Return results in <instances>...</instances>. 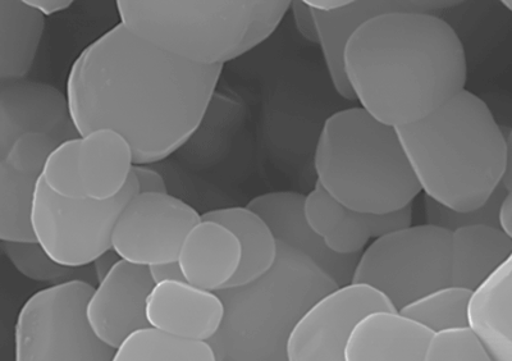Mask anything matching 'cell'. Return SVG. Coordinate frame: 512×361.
<instances>
[{"label":"cell","instance_id":"f35d334b","mask_svg":"<svg viewBox=\"0 0 512 361\" xmlns=\"http://www.w3.org/2000/svg\"><path fill=\"white\" fill-rule=\"evenodd\" d=\"M305 2L313 11L324 13L337 11V9L344 8L350 3L342 2V0H305Z\"/></svg>","mask_w":512,"mask_h":361},{"label":"cell","instance_id":"7a4b0ae2","mask_svg":"<svg viewBox=\"0 0 512 361\" xmlns=\"http://www.w3.org/2000/svg\"><path fill=\"white\" fill-rule=\"evenodd\" d=\"M344 67L361 108L393 129L431 116L468 79L459 36L429 13H387L365 22L347 41Z\"/></svg>","mask_w":512,"mask_h":361},{"label":"cell","instance_id":"d6986e66","mask_svg":"<svg viewBox=\"0 0 512 361\" xmlns=\"http://www.w3.org/2000/svg\"><path fill=\"white\" fill-rule=\"evenodd\" d=\"M134 152L120 132L99 129L80 137L79 169L85 199L109 201L125 191Z\"/></svg>","mask_w":512,"mask_h":361},{"label":"cell","instance_id":"277c9868","mask_svg":"<svg viewBox=\"0 0 512 361\" xmlns=\"http://www.w3.org/2000/svg\"><path fill=\"white\" fill-rule=\"evenodd\" d=\"M314 168L317 184L358 212H400L422 193L396 129L361 107L327 118L315 148Z\"/></svg>","mask_w":512,"mask_h":361},{"label":"cell","instance_id":"ac0fdd59","mask_svg":"<svg viewBox=\"0 0 512 361\" xmlns=\"http://www.w3.org/2000/svg\"><path fill=\"white\" fill-rule=\"evenodd\" d=\"M177 262L190 285L210 292L222 291L239 271L240 242L228 228L201 219L187 235Z\"/></svg>","mask_w":512,"mask_h":361},{"label":"cell","instance_id":"603a6c76","mask_svg":"<svg viewBox=\"0 0 512 361\" xmlns=\"http://www.w3.org/2000/svg\"><path fill=\"white\" fill-rule=\"evenodd\" d=\"M44 29L45 16L25 0L0 2V84L25 80Z\"/></svg>","mask_w":512,"mask_h":361},{"label":"cell","instance_id":"9c48e42d","mask_svg":"<svg viewBox=\"0 0 512 361\" xmlns=\"http://www.w3.org/2000/svg\"><path fill=\"white\" fill-rule=\"evenodd\" d=\"M200 222V214L175 196L136 194L114 225L112 249L141 267L177 262L187 235Z\"/></svg>","mask_w":512,"mask_h":361},{"label":"cell","instance_id":"484cf974","mask_svg":"<svg viewBox=\"0 0 512 361\" xmlns=\"http://www.w3.org/2000/svg\"><path fill=\"white\" fill-rule=\"evenodd\" d=\"M113 361H217L209 344L176 340L155 329L128 338Z\"/></svg>","mask_w":512,"mask_h":361},{"label":"cell","instance_id":"8d00e7d4","mask_svg":"<svg viewBox=\"0 0 512 361\" xmlns=\"http://www.w3.org/2000/svg\"><path fill=\"white\" fill-rule=\"evenodd\" d=\"M122 260L118 257L116 251L109 250L108 253L102 255V257L98 258L94 262V268L96 277H98V282L103 281L107 274L112 271L114 265Z\"/></svg>","mask_w":512,"mask_h":361},{"label":"cell","instance_id":"f546056e","mask_svg":"<svg viewBox=\"0 0 512 361\" xmlns=\"http://www.w3.org/2000/svg\"><path fill=\"white\" fill-rule=\"evenodd\" d=\"M58 144L50 137L40 134H27L17 139L0 161L13 168L41 175L49 155Z\"/></svg>","mask_w":512,"mask_h":361},{"label":"cell","instance_id":"1f68e13d","mask_svg":"<svg viewBox=\"0 0 512 361\" xmlns=\"http://www.w3.org/2000/svg\"><path fill=\"white\" fill-rule=\"evenodd\" d=\"M291 11L299 34L309 43L319 44L313 9L306 2L295 0V2H291Z\"/></svg>","mask_w":512,"mask_h":361},{"label":"cell","instance_id":"2e32d148","mask_svg":"<svg viewBox=\"0 0 512 361\" xmlns=\"http://www.w3.org/2000/svg\"><path fill=\"white\" fill-rule=\"evenodd\" d=\"M460 2H350L333 12L313 11L318 39L326 62L329 79L341 98L356 100L347 81L344 52L351 35L365 22L387 13H429L457 6Z\"/></svg>","mask_w":512,"mask_h":361},{"label":"cell","instance_id":"8992f818","mask_svg":"<svg viewBox=\"0 0 512 361\" xmlns=\"http://www.w3.org/2000/svg\"><path fill=\"white\" fill-rule=\"evenodd\" d=\"M451 254L447 228L431 223L400 228L378 237L365 249L351 283L373 287L400 312L450 286Z\"/></svg>","mask_w":512,"mask_h":361},{"label":"cell","instance_id":"836d02e7","mask_svg":"<svg viewBox=\"0 0 512 361\" xmlns=\"http://www.w3.org/2000/svg\"><path fill=\"white\" fill-rule=\"evenodd\" d=\"M149 271L155 285L164 282H186L178 262L154 265V267L149 268Z\"/></svg>","mask_w":512,"mask_h":361},{"label":"cell","instance_id":"7c38bea8","mask_svg":"<svg viewBox=\"0 0 512 361\" xmlns=\"http://www.w3.org/2000/svg\"><path fill=\"white\" fill-rule=\"evenodd\" d=\"M40 134L58 145L79 139L67 94L34 81L0 84V157L21 136Z\"/></svg>","mask_w":512,"mask_h":361},{"label":"cell","instance_id":"5b68a950","mask_svg":"<svg viewBox=\"0 0 512 361\" xmlns=\"http://www.w3.org/2000/svg\"><path fill=\"white\" fill-rule=\"evenodd\" d=\"M256 2L120 0V24L163 52L198 66L226 65L248 34Z\"/></svg>","mask_w":512,"mask_h":361},{"label":"cell","instance_id":"4316f807","mask_svg":"<svg viewBox=\"0 0 512 361\" xmlns=\"http://www.w3.org/2000/svg\"><path fill=\"white\" fill-rule=\"evenodd\" d=\"M2 250L9 262L18 272L31 281L61 285L75 281L76 268L64 267L49 257L38 241L9 242L2 241Z\"/></svg>","mask_w":512,"mask_h":361},{"label":"cell","instance_id":"74e56055","mask_svg":"<svg viewBox=\"0 0 512 361\" xmlns=\"http://www.w3.org/2000/svg\"><path fill=\"white\" fill-rule=\"evenodd\" d=\"M507 154L504 175L501 178V189L506 193L512 191V130L506 135Z\"/></svg>","mask_w":512,"mask_h":361},{"label":"cell","instance_id":"83f0119b","mask_svg":"<svg viewBox=\"0 0 512 361\" xmlns=\"http://www.w3.org/2000/svg\"><path fill=\"white\" fill-rule=\"evenodd\" d=\"M79 139L58 145L45 163L41 180L52 193L66 199H85L79 169Z\"/></svg>","mask_w":512,"mask_h":361},{"label":"cell","instance_id":"e575fe53","mask_svg":"<svg viewBox=\"0 0 512 361\" xmlns=\"http://www.w3.org/2000/svg\"><path fill=\"white\" fill-rule=\"evenodd\" d=\"M497 225L512 239V191L506 193L498 205Z\"/></svg>","mask_w":512,"mask_h":361},{"label":"cell","instance_id":"d590c367","mask_svg":"<svg viewBox=\"0 0 512 361\" xmlns=\"http://www.w3.org/2000/svg\"><path fill=\"white\" fill-rule=\"evenodd\" d=\"M25 2L43 16L56 15L58 12L66 11L73 4L71 0H25Z\"/></svg>","mask_w":512,"mask_h":361},{"label":"cell","instance_id":"52a82bcc","mask_svg":"<svg viewBox=\"0 0 512 361\" xmlns=\"http://www.w3.org/2000/svg\"><path fill=\"white\" fill-rule=\"evenodd\" d=\"M94 287L84 280L36 292L18 313L15 361H113L116 351L90 326Z\"/></svg>","mask_w":512,"mask_h":361},{"label":"cell","instance_id":"5bb4252c","mask_svg":"<svg viewBox=\"0 0 512 361\" xmlns=\"http://www.w3.org/2000/svg\"><path fill=\"white\" fill-rule=\"evenodd\" d=\"M224 305L217 292L187 282L155 285L148 301V322L176 340L209 344L221 329Z\"/></svg>","mask_w":512,"mask_h":361},{"label":"cell","instance_id":"ba28073f","mask_svg":"<svg viewBox=\"0 0 512 361\" xmlns=\"http://www.w3.org/2000/svg\"><path fill=\"white\" fill-rule=\"evenodd\" d=\"M139 186L132 173L125 191L109 201L66 199L36 186L31 225L35 239L49 257L68 268H82L112 250V235L118 217Z\"/></svg>","mask_w":512,"mask_h":361},{"label":"cell","instance_id":"e0dca14e","mask_svg":"<svg viewBox=\"0 0 512 361\" xmlns=\"http://www.w3.org/2000/svg\"><path fill=\"white\" fill-rule=\"evenodd\" d=\"M433 332L399 312L361 319L346 347V361H423Z\"/></svg>","mask_w":512,"mask_h":361},{"label":"cell","instance_id":"30bf717a","mask_svg":"<svg viewBox=\"0 0 512 361\" xmlns=\"http://www.w3.org/2000/svg\"><path fill=\"white\" fill-rule=\"evenodd\" d=\"M374 312H396L381 292L349 283L329 292L292 327L287 361H346V347L356 324Z\"/></svg>","mask_w":512,"mask_h":361},{"label":"cell","instance_id":"ab89813d","mask_svg":"<svg viewBox=\"0 0 512 361\" xmlns=\"http://www.w3.org/2000/svg\"><path fill=\"white\" fill-rule=\"evenodd\" d=\"M502 6L506 7L510 12H512V0H505V2H502Z\"/></svg>","mask_w":512,"mask_h":361},{"label":"cell","instance_id":"d4e9b609","mask_svg":"<svg viewBox=\"0 0 512 361\" xmlns=\"http://www.w3.org/2000/svg\"><path fill=\"white\" fill-rule=\"evenodd\" d=\"M472 291L448 286L432 292L399 313L433 333L469 327V305Z\"/></svg>","mask_w":512,"mask_h":361},{"label":"cell","instance_id":"9a60e30c","mask_svg":"<svg viewBox=\"0 0 512 361\" xmlns=\"http://www.w3.org/2000/svg\"><path fill=\"white\" fill-rule=\"evenodd\" d=\"M305 195L278 191L256 196L248 208L271 228L278 242L312 259L336 282L352 280L359 255H338L329 250L310 228L304 213Z\"/></svg>","mask_w":512,"mask_h":361},{"label":"cell","instance_id":"44dd1931","mask_svg":"<svg viewBox=\"0 0 512 361\" xmlns=\"http://www.w3.org/2000/svg\"><path fill=\"white\" fill-rule=\"evenodd\" d=\"M469 327L495 361H512V254L472 294Z\"/></svg>","mask_w":512,"mask_h":361},{"label":"cell","instance_id":"ffe728a7","mask_svg":"<svg viewBox=\"0 0 512 361\" xmlns=\"http://www.w3.org/2000/svg\"><path fill=\"white\" fill-rule=\"evenodd\" d=\"M450 286L474 292L511 257L512 239L498 226L468 225L451 231Z\"/></svg>","mask_w":512,"mask_h":361},{"label":"cell","instance_id":"4fadbf2b","mask_svg":"<svg viewBox=\"0 0 512 361\" xmlns=\"http://www.w3.org/2000/svg\"><path fill=\"white\" fill-rule=\"evenodd\" d=\"M304 213L310 228L333 253L350 257L359 255L370 239L411 226V207L391 214L358 212L338 203L315 184L305 196Z\"/></svg>","mask_w":512,"mask_h":361},{"label":"cell","instance_id":"7402d4cb","mask_svg":"<svg viewBox=\"0 0 512 361\" xmlns=\"http://www.w3.org/2000/svg\"><path fill=\"white\" fill-rule=\"evenodd\" d=\"M201 219L217 222L228 228L240 242V268L227 289L258 281L276 264L278 241L267 223L253 210L248 207L210 210L204 213Z\"/></svg>","mask_w":512,"mask_h":361},{"label":"cell","instance_id":"f1b7e54d","mask_svg":"<svg viewBox=\"0 0 512 361\" xmlns=\"http://www.w3.org/2000/svg\"><path fill=\"white\" fill-rule=\"evenodd\" d=\"M423 361H495L470 327L433 333Z\"/></svg>","mask_w":512,"mask_h":361},{"label":"cell","instance_id":"3957f363","mask_svg":"<svg viewBox=\"0 0 512 361\" xmlns=\"http://www.w3.org/2000/svg\"><path fill=\"white\" fill-rule=\"evenodd\" d=\"M396 131L420 190L434 203L472 213L500 187L506 134L488 105L470 91Z\"/></svg>","mask_w":512,"mask_h":361},{"label":"cell","instance_id":"4dcf8cb0","mask_svg":"<svg viewBox=\"0 0 512 361\" xmlns=\"http://www.w3.org/2000/svg\"><path fill=\"white\" fill-rule=\"evenodd\" d=\"M290 9L291 2H288V0L256 2L253 24H251L248 34L245 35L240 47L233 53L231 61L249 53L250 50L258 47L269 36H272Z\"/></svg>","mask_w":512,"mask_h":361},{"label":"cell","instance_id":"cb8c5ba5","mask_svg":"<svg viewBox=\"0 0 512 361\" xmlns=\"http://www.w3.org/2000/svg\"><path fill=\"white\" fill-rule=\"evenodd\" d=\"M40 178L0 161V241H36L31 214Z\"/></svg>","mask_w":512,"mask_h":361},{"label":"cell","instance_id":"8fae6325","mask_svg":"<svg viewBox=\"0 0 512 361\" xmlns=\"http://www.w3.org/2000/svg\"><path fill=\"white\" fill-rule=\"evenodd\" d=\"M155 287L149 268L120 260L91 295L88 319L96 336L118 350L150 328L148 301Z\"/></svg>","mask_w":512,"mask_h":361},{"label":"cell","instance_id":"d6a6232c","mask_svg":"<svg viewBox=\"0 0 512 361\" xmlns=\"http://www.w3.org/2000/svg\"><path fill=\"white\" fill-rule=\"evenodd\" d=\"M134 177L139 194H167L166 181L159 172L148 166H135Z\"/></svg>","mask_w":512,"mask_h":361},{"label":"cell","instance_id":"6da1fadb","mask_svg":"<svg viewBox=\"0 0 512 361\" xmlns=\"http://www.w3.org/2000/svg\"><path fill=\"white\" fill-rule=\"evenodd\" d=\"M222 71L163 52L118 24L73 62L66 94L80 136L120 132L135 166H149L198 131Z\"/></svg>","mask_w":512,"mask_h":361}]
</instances>
